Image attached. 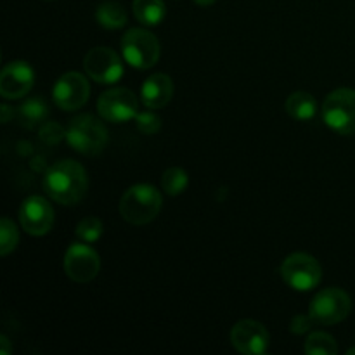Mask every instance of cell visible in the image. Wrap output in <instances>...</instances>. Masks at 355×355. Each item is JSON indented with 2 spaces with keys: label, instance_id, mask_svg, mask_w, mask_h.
I'll return each mask as SVG.
<instances>
[{
  "label": "cell",
  "instance_id": "6da1fadb",
  "mask_svg": "<svg viewBox=\"0 0 355 355\" xmlns=\"http://www.w3.org/2000/svg\"><path fill=\"white\" fill-rule=\"evenodd\" d=\"M89 189V175L82 163L75 159H61L49 166L44 175V191L59 205H76Z\"/></svg>",
  "mask_w": 355,
  "mask_h": 355
},
{
  "label": "cell",
  "instance_id": "7a4b0ae2",
  "mask_svg": "<svg viewBox=\"0 0 355 355\" xmlns=\"http://www.w3.org/2000/svg\"><path fill=\"white\" fill-rule=\"evenodd\" d=\"M163 207V196L149 184H135L123 193L120 200V215L132 225H146L158 217Z\"/></svg>",
  "mask_w": 355,
  "mask_h": 355
},
{
  "label": "cell",
  "instance_id": "3957f363",
  "mask_svg": "<svg viewBox=\"0 0 355 355\" xmlns=\"http://www.w3.org/2000/svg\"><path fill=\"white\" fill-rule=\"evenodd\" d=\"M64 137L68 144L83 156L99 155L110 141V134L103 121L89 113L73 118L66 128Z\"/></svg>",
  "mask_w": 355,
  "mask_h": 355
},
{
  "label": "cell",
  "instance_id": "277c9868",
  "mask_svg": "<svg viewBox=\"0 0 355 355\" xmlns=\"http://www.w3.org/2000/svg\"><path fill=\"white\" fill-rule=\"evenodd\" d=\"M120 47L125 62L135 69L153 68L162 54L158 38L144 28H130L121 37Z\"/></svg>",
  "mask_w": 355,
  "mask_h": 355
},
{
  "label": "cell",
  "instance_id": "5b68a950",
  "mask_svg": "<svg viewBox=\"0 0 355 355\" xmlns=\"http://www.w3.org/2000/svg\"><path fill=\"white\" fill-rule=\"evenodd\" d=\"M321 116L328 128L340 135L355 134V89L342 87L329 94L322 103Z\"/></svg>",
  "mask_w": 355,
  "mask_h": 355
},
{
  "label": "cell",
  "instance_id": "8992f818",
  "mask_svg": "<svg viewBox=\"0 0 355 355\" xmlns=\"http://www.w3.org/2000/svg\"><path fill=\"white\" fill-rule=\"evenodd\" d=\"M352 311V300L342 288H326L314 297L309 307V314L315 324L331 326L338 324L349 318Z\"/></svg>",
  "mask_w": 355,
  "mask_h": 355
},
{
  "label": "cell",
  "instance_id": "52a82bcc",
  "mask_svg": "<svg viewBox=\"0 0 355 355\" xmlns=\"http://www.w3.org/2000/svg\"><path fill=\"white\" fill-rule=\"evenodd\" d=\"M284 283L297 291H311L321 283L322 270L318 260L304 252L291 253L281 263Z\"/></svg>",
  "mask_w": 355,
  "mask_h": 355
},
{
  "label": "cell",
  "instance_id": "ba28073f",
  "mask_svg": "<svg viewBox=\"0 0 355 355\" xmlns=\"http://www.w3.org/2000/svg\"><path fill=\"white\" fill-rule=\"evenodd\" d=\"M97 113L103 120L111 121V123H125V121L135 120L139 113L137 96L125 87L104 90L97 99Z\"/></svg>",
  "mask_w": 355,
  "mask_h": 355
},
{
  "label": "cell",
  "instance_id": "9c48e42d",
  "mask_svg": "<svg viewBox=\"0 0 355 355\" xmlns=\"http://www.w3.org/2000/svg\"><path fill=\"white\" fill-rule=\"evenodd\" d=\"M87 76L101 85H113L123 76V61L110 47H94L83 58Z\"/></svg>",
  "mask_w": 355,
  "mask_h": 355
},
{
  "label": "cell",
  "instance_id": "30bf717a",
  "mask_svg": "<svg viewBox=\"0 0 355 355\" xmlns=\"http://www.w3.org/2000/svg\"><path fill=\"white\" fill-rule=\"evenodd\" d=\"M101 270L99 253L89 245L73 243L64 253V272L75 283H90Z\"/></svg>",
  "mask_w": 355,
  "mask_h": 355
},
{
  "label": "cell",
  "instance_id": "8fae6325",
  "mask_svg": "<svg viewBox=\"0 0 355 355\" xmlns=\"http://www.w3.org/2000/svg\"><path fill=\"white\" fill-rule=\"evenodd\" d=\"M52 97L59 110L76 111L87 104L90 97V83L82 73L68 71L54 83Z\"/></svg>",
  "mask_w": 355,
  "mask_h": 355
},
{
  "label": "cell",
  "instance_id": "7c38bea8",
  "mask_svg": "<svg viewBox=\"0 0 355 355\" xmlns=\"http://www.w3.org/2000/svg\"><path fill=\"white\" fill-rule=\"evenodd\" d=\"M269 331L262 322L253 321V319H243L232 326L231 345L239 354L262 355L269 349Z\"/></svg>",
  "mask_w": 355,
  "mask_h": 355
},
{
  "label": "cell",
  "instance_id": "4fadbf2b",
  "mask_svg": "<svg viewBox=\"0 0 355 355\" xmlns=\"http://www.w3.org/2000/svg\"><path fill=\"white\" fill-rule=\"evenodd\" d=\"M21 227L30 236L40 238L49 234L54 225V208L45 198L28 196L19 208Z\"/></svg>",
  "mask_w": 355,
  "mask_h": 355
},
{
  "label": "cell",
  "instance_id": "5bb4252c",
  "mask_svg": "<svg viewBox=\"0 0 355 355\" xmlns=\"http://www.w3.org/2000/svg\"><path fill=\"white\" fill-rule=\"evenodd\" d=\"M35 83V71L28 62H7L0 73V96L3 99H21L26 96Z\"/></svg>",
  "mask_w": 355,
  "mask_h": 355
},
{
  "label": "cell",
  "instance_id": "9a60e30c",
  "mask_svg": "<svg viewBox=\"0 0 355 355\" xmlns=\"http://www.w3.org/2000/svg\"><path fill=\"white\" fill-rule=\"evenodd\" d=\"M173 82L168 75L155 73L149 76L141 89V99L148 110H162L172 101Z\"/></svg>",
  "mask_w": 355,
  "mask_h": 355
},
{
  "label": "cell",
  "instance_id": "2e32d148",
  "mask_svg": "<svg viewBox=\"0 0 355 355\" xmlns=\"http://www.w3.org/2000/svg\"><path fill=\"white\" fill-rule=\"evenodd\" d=\"M286 113L297 121H311L318 114V103L309 92L298 90L286 99Z\"/></svg>",
  "mask_w": 355,
  "mask_h": 355
},
{
  "label": "cell",
  "instance_id": "e0dca14e",
  "mask_svg": "<svg viewBox=\"0 0 355 355\" xmlns=\"http://www.w3.org/2000/svg\"><path fill=\"white\" fill-rule=\"evenodd\" d=\"M96 21L104 30H121L127 24L128 16L121 3L107 0L96 7Z\"/></svg>",
  "mask_w": 355,
  "mask_h": 355
},
{
  "label": "cell",
  "instance_id": "ac0fdd59",
  "mask_svg": "<svg viewBox=\"0 0 355 355\" xmlns=\"http://www.w3.org/2000/svg\"><path fill=\"white\" fill-rule=\"evenodd\" d=\"M132 9L135 19L144 26H158L166 14L163 0H134Z\"/></svg>",
  "mask_w": 355,
  "mask_h": 355
},
{
  "label": "cell",
  "instance_id": "d6986e66",
  "mask_svg": "<svg viewBox=\"0 0 355 355\" xmlns=\"http://www.w3.org/2000/svg\"><path fill=\"white\" fill-rule=\"evenodd\" d=\"M17 116L24 127L35 128L37 125L44 123L45 118L49 116V106L40 97H31L21 104L19 110H17Z\"/></svg>",
  "mask_w": 355,
  "mask_h": 355
},
{
  "label": "cell",
  "instance_id": "ffe728a7",
  "mask_svg": "<svg viewBox=\"0 0 355 355\" xmlns=\"http://www.w3.org/2000/svg\"><path fill=\"white\" fill-rule=\"evenodd\" d=\"M304 350L309 355H336L338 354V345H336L335 338L328 333L314 331L309 335Z\"/></svg>",
  "mask_w": 355,
  "mask_h": 355
},
{
  "label": "cell",
  "instance_id": "44dd1931",
  "mask_svg": "<svg viewBox=\"0 0 355 355\" xmlns=\"http://www.w3.org/2000/svg\"><path fill=\"white\" fill-rule=\"evenodd\" d=\"M189 186V175L180 166H172V168L165 170L162 177V189L165 191L168 196H179Z\"/></svg>",
  "mask_w": 355,
  "mask_h": 355
},
{
  "label": "cell",
  "instance_id": "7402d4cb",
  "mask_svg": "<svg viewBox=\"0 0 355 355\" xmlns=\"http://www.w3.org/2000/svg\"><path fill=\"white\" fill-rule=\"evenodd\" d=\"M19 243V232H17L16 224L9 217H2L0 220V253L7 257L16 250Z\"/></svg>",
  "mask_w": 355,
  "mask_h": 355
},
{
  "label": "cell",
  "instance_id": "603a6c76",
  "mask_svg": "<svg viewBox=\"0 0 355 355\" xmlns=\"http://www.w3.org/2000/svg\"><path fill=\"white\" fill-rule=\"evenodd\" d=\"M103 222L97 217H87L78 222L76 225V236L82 239L83 243H94L103 236Z\"/></svg>",
  "mask_w": 355,
  "mask_h": 355
},
{
  "label": "cell",
  "instance_id": "cb8c5ba5",
  "mask_svg": "<svg viewBox=\"0 0 355 355\" xmlns=\"http://www.w3.org/2000/svg\"><path fill=\"white\" fill-rule=\"evenodd\" d=\"M135 125L144 135H155L162 130V118L153 111H141L135 116Z\"/></svg>",
  "mask_w": 355,
  "mask_h": 355
},
{
  "label": "cell",
  "instance_id": "d4e9b609",
  "mask_svg": "<svg viewBox=\"0 0 355 355\" xmlns=\"http://www.w3.org/2000/svg\"><path fill=\"white\" fill-rule=\"evenodd\" d=\"M314 319L311 318V314H298L295 315L293 319H291L290 322V331L295 333V335H305V333H309L312 329V326H314Z\"/></svg>",
  "mask_w": 355,
  "mask_h": 355
},
{
  "label": "cell",
  "instance_id": "484cf974",
  "mask_svg": "<svg viewBox=\"0 0 355 355\" xmlns=\"http://www.w3.org/2000/svg\"><path fill=\"white\" fill-rule=\"evenodd\" d=\"M0 345H2V350H0V354H2V355H9L10 354V342H9V338H7L6 335L0 336Z\"/></svg>",
  "mask_w": 355,
  "mask_h": 355
},
{
  "label": "cell",
  "instance_id": "4316f807",
  "mask_svg": "<svg viewBox=\"0 0 355 355\" xmlns=\"http://www.w3.org/2000/svg\"><path fill=\"white\" fill-rule=\"evenodd\" d=\"M10 113H14V111H10L7 104H2V123H7L10 120Z\"/></svg>",
  "mask_w": 355,
  "mask_h": 355
},
{
  "label": "cell",
  "instance_id": "83f0119b",
  "mask_svg": "<svg viewBox=\"0 0 355 355\" xmlns=\"http://www.w3.org/2000/svg\"><path fill=\"white\" fill-rule=\"evenodd\" d=\"M215 2H217V0H194V3H198V6H201V7L214 6Z\"/></svg>",
  "mask_w": 355,
  "mask_h": 355
},
{
  "label": "cell",
  "instance_id": "f1b7e54d",
  "mask_svg": "<svg viewBox=\"0 0 355 355\" xmlns=\"http://www.w3.org/2000/svg\"><path fill=\"white\" fill-rule=\"evenodd\" d=\"M347 354H349V355H355V347H354V349H350Z\"/></svg>",
  "mask_w": 355,
  "mask_h": 355
}]
</instances>
